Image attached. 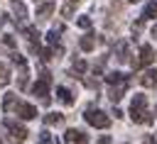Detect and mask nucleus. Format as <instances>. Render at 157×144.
<instances>
[{"label": "nucleus", "mask_w": 157, "mask_h": 144, "mask_svg": "<svg viewBox=\"0 0 157 144\" xmlns=\"http://www.w3.org/2000/svg\"><path fill=\"white\" fill-rule=\"evenodd\" d=\"M128 56H130L128 41H118V44H115V59H118V61H128Z\"/></svg>", "instance_id": "nucleus-9"}, {"label": "nucleus", "mask_w": 157, "mask_h": 144, "mask_svg": "<svg viewBox=\"0 0 157 144\" xmlns=\"http://www.w3.org/2000/svg\"><path fill=\"white\" fill-rule=\"evenodd\" d=\"M105 83H110V85H115V83H128V76H123L120 71H113V73L105 76Z\"/></svg>", "instance_id": "nucleus-14"}, {"label": "nucleus", "mask_w": 157, "mask_h": 144, "mask_svg": "<svg viewBox=\"0 0 157 144\" xmlns=\"http://www.w3.org/2000/svg\"><path fill=\"white\" fill-rule=\"evenodd\" d=\"M152 34H157V24H155V29H152Z\"/></svg>", "instance_id": "nucleus-28"}, {"label": "nucleus", "mask_w": 157, "mask_h": 144, "mask_svg": "<svg viewBox=\"0 0 157 144\" xmlns=\"http://www.w3.org/2000/svg\"><path fill=\"white\" fill-rule=\"evenodd\" d=\"M155 17H157V2L152 0V2L145 5V10H142V20H155Z\"/></svg>", "instance_id": "nucleus-15"}, {"label": "nucleus", "mask_w": 157, "mask_h": 144, "mask_svg": "<svg viewBox=\"0 0 157 144\" xmlns=\"http://www.w3.org/2000/svg\"><path fill=\"white\" fill-rule=\"evenodd\" d=\"M17 95H12V93H7L5 98H2V110L5 112H15V107H17Z\"/></svg>", "instance_id": "nucleus-10"}, {"label": "nucleus", "mask_w": 157, "mask_h": 144, "mask_svg": "<svg viewBox=\"0 0 157 144\" xmlns=\"http://www.w3.org/2000/svg\"><path fill=\"white\" fill-rule=\"evenodd\" d=\"M2 124L7 127V132H10V137H12L15 142H22V139L27 137V129H25L22 124H17V122H12V120H2Z\"/></svg>", "instance_id": "nucleus-4"}, {"label": "nucleus", "mask_w": 157, "mask_h": 144, "mask_svg": "<svg viewBox=\"0 0 157 144\" xmlns=\"http://www.w3.org/2000/svg\"><path fill=\"white\" fill-rule=\"evenodd\" d=\"M83 120H86L91 127H98V129H105V127L110 124V117H108L103 110H96V107L86 110V112H83Z\"/></svg>", "instance_id": "nucleus-2"}, {"label": "nucleus", "mask_w": 157, "mask_h": 144, "mask_svg": "<svg viewBox=\"0 0 157 144\" xmlns=\"http://www.w3.org/2000/svg\"><path fill=\"white\" fill-rule=\"evenodd\" d=\"M15 112H17L20 120H34V117H37V107H34V105H27V103H17Z\"/></svg>", "instance_id": "nucleus-5"}, {"label": "nucleus", "mask_w": 157, "mask_h": 144, "mask_svg": "<svg viewBox=\"0 0 157 144\" xmlns=\"http://www.w3.org/2000/svg\"><path fill=\"white\" fill-rule=\"evenodd\" d=\"M78 46H81L83 51H91V49L96 46V41H93V34H86V37H81V41H78Z\"/></svg>", "instance_id": "nucleus-17"}, {"label": "nucleus", "mask_w": 157, "mask_h": 144, "mask_svg": "<svg viewBox=\"0 0 157 144\" xmlns=\"http://www.w3.org/2000/svg\"><path fill=\"white\" fill-rule=\"evenodd\" d=\"M130 117H132V122H150V117H147V98L145 95H135L132 98Z\"/></svg>", "instance_id": "nucleus-1"}, {"label": "nucleus", "mask_w": 157, "mask_h": 144, "mask_svg": "<svg viewBox=\"0 0 157 144\" xmlns=\"http://www.w3.org/2000/svg\"><path fill=\"white\" fill-rule=\"evenodd\" d=\"M98 144H113V142H110V137H101V139H98Z\"/></svg>", "instance_id": "nucleus-27"}, {"label": "nucleus", "mask_w": 157, "mask_h": 144, "mask_svg": "<svg viewBox=\"0 0 157 144\" xmlns=\"http://www.w3.org/2000/svg\"><path fill=\"white\" fill-rule=\"evenodd\" d=\"M59 34H61V29H52V32L47 34V41H49L52 46H56V49H59Z\"/></svg>", "instance_id": "nucleus-19"}, {"label": "nucleus", "mask_w": 157, "mask_h": 144, "mask_svg": "<svg viewBox=\"0 0 157 144\" xmlns=\"http://www.w3.org/2000/svg\"><path fill=\"white\" fill-rule=\"evenodd\" d=\"M86 71V61H76L74 63V73H83Z\"/></svg>", "instance_id": "nucleus-24"}, {"label": "nucleus", "mask_w": 157, "mask_h": 144, "mask_svg": "<svg viewBox=\"0 0 157 144\" xmlns=\"http://www.w3.org/2000/svg\"><path fill=\"white\" fill-rule=\"evenodd\" d=\"M49 81H52V76L47 73V71H42V78L32 85V93L37 95V98H42V100H47L49 103Z\"/></svg>", "instance_id": "nucleus-3"}, {"label": "nucleus", "mask_w": 157, "mask_h": 144, "mask_svg": "<svg viewBox=\"0 0 157 144\" xmlns=\"http://www.w3.org/2000/svg\"><path fill=\"white\" fill-rule=\"evenodd\" d=\"M155 61V51H152V46L150 44H142V49H140V59L135 61V66H150Z\"/></svg>", "instance_id": "nucleus-6"}, {"label": "nucleus", "mask_w": 157, "mask_h": 144, "mask_svg": "<svg viewBox=\"0 0 157 144\" xmlns=\"http://www.w3.org/2000/svg\"><path fill=\"white\" fill-rule=\"evenodd\" d=\"M10 59H12V63H17V66H20L22 71H27V59H25L22 54H17V51H12V56H10Z\"/></svg>", "instance_id": "nucleus-18"}, {"label": "nucleus", "mask_w": 157, "mask_h": 144, "mask_svg": "<svg viewBox=\"0 0 157 144\" xmlns=\"http://www.w3.org/2000/svg\"><path fill=\"white\" fill-rule=\"evenodd\" d=\"M0 144H2V139H0Z\"/></svg>", "instance_id": "nucleus-30"}, {"label": "nucleus", "mask_w": 157, "mask_h": 144, "mask_svg": "<svg viewBox=\"0 0 157 144\" xmlns=\"http://www.w3.org/2000/svg\"><path fill=\"white\" fill-rule=\"evenodd\" d=\"M125 88H128V83H118V88H113V90H110V98H113V100H120V98H123V93H125Z\"/></svg>", "instance_id": "nucleus-20"}, {"label": "nucleus", "mask_w": 157, "mask_h": 144, "mask_svg": "<svg viewBox=\"0 0 157 144\" xmlns=\"http://www.w3.org/2000/svg\"><path fill=\"white\" fill-rule=\"evenodd\" d=\"M76 24H78L81 29H88V27H91V17H78V20H76Z\"/></svg>", "instance_id": "nucleus-23"}, {"label": "nucleus", "mask_w": 157, "mask_h": 144, "mask_svg": "<svg viewBox=\"0 0 157 144\" xmlns=\"http://www.w3.org/2000/svg\"><path fill=\"white\" fill-rule=\"evenodd\" d=\"M64 117L59 115V112H49V115H44V124H59Z\"/></svg>", "instance_id": "nucleus-21"}, {"label": "nucleus", "mask_w": 157, "mask_h": 144, "mask_svg": "<svg viewBox=\"0 0 157 144\" xmlns=\"http://www.w3.org/2000/svg\"><path fill=\"white\" fill-rule=\"evenodd\" d=\"M7 81H10V71H7L5 63H0V85H5Z\"/></svg>", "instance_id": "nucleus-22"}, {"label": "nucleus", "mask_w": 157, "mask_h": 144, "mask_svg": "<svg viewBox=\"0 0 157 144\" xmlns=\"http://www.w3.org/2000/svg\"><path fill=\"white\" fill-rule=\"evenodd\" d=\"M12 15H15V20H17V22H22V20L27 17V7H25L20 0H15V2H12Z\"/></svg>", "instance_id": "nucleus-11"}, {"label": "nucleus", "mask_w": 157, "mask_h": 144, "mask_svg": "<svg viewBox=\"0 0 157 144\" xmlns=\"http://www.w3.org/2000/svg\"><path fill=\"white\" fill-rule=\"evenodd\" d=\"M130 2H137V0H130Z\"/></svg>", "instance_id": "nucleus-29"}, {"label": "nucleus", "mask_w": 157, "mask_h": 144, "mask_svg": "<svg viewBox=\"0 0 157 144\" xmlns=\"http://www.w3.org/2000/svg\"><path fill=\"white\" fill-rule=\"evenodd\" d=\"M52 12H54V2H42L37 7V17H42V20H47Z\"/></svg>", "instance_id": "nucleus-13"}, {"label": "nucleus", "mask_w": 157, "mask_h": 144, "mask_svg": "<svg viewBox=\"0 0 157 144\" xmlns=\"http://www.w3.org/2000/svg\"><path fill=\"white\" fill-rule=\"evenodd\" d=\"M2 41H5V46H15V39H12L10 34H5V39H2Z\"/></svg>", "instance_id": "nucleus-26"}, {"label": "nucleus", "mask_w": 157, "mask_h": 144, "mask_svg": "<svg viewBox=\"0 0 157 144\" xmlns=\"http://www.w3.org/2000/svg\"><path fill=\"white\" fill-rule=\"evenodd\" d=\"M39 144H52V134H49V132H42V137H39Z\"/></svg>", "instance_id": "nucleus-25"}, {"label": "nucleus", "mask_w": 157, "mask_h": 144, "mask_svg": "<svg viewBox=\"0 0 157 144\" xmlns=\"http://www.w3.org/2000/svg\"><path fill=\"white\" fill-rule=\"evenodd\" d=\"M140 85H142V88H155V85H157V68H147V71L140 76Z\"/></svg>", "instance_id": "nucleus-8"}, {"label": "nucleus", "mask_w": 157, "mask_h": 144, "mask_svg": "<svg viewBox=\"0 0 157 144\" xmlns=\"http://www.w3.org/2000/svg\"><path fill=\"white\" fill-rule=\"evenodd\" d=\"M78 2H81V0H66V2L61 5V15H64V17H71L74 10L78 7Z\"/></svg>", "instance_id": "nucleus-16"}, {"label": "nucleus", "mask_w": 157, "mask_h": 144, "mask_svg": "<svg viewBox=\"0 0 157 144\" xmlns=\"http://www.w3.org/2000/svg\"><path fill=\"white\" fill-rule=\"evenodd\" d=\"M64 144H86V134H83L81 129H66Z\"/></svg>", "instance_id": "nucleus-7"}, {"label": "nucleus", "mask_w": 157, "mask_h": 144, "mask_svg": "<svg viewBox=\"0 0 157 144\" xmlns=\"http://www.w3.org/2000/svg\"><path fill=\"white\" fill-rule=\"evenodd\" d=\"M56 95H59V100H61L64 105H74V95H71V90H69V88L59 85V88H56Z\"/></svg>", "instance_id": "nucleus-12"}]
</instances>
